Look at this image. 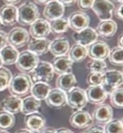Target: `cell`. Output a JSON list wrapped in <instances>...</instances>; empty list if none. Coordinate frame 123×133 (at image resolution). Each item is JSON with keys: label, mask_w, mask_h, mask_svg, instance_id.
Instances as JSON below:
<instances>
[{"label": "cell", "mask_w": 123, "mask_h": 133, "mask_svg": "<svg viewBox=\"0 0 123 133\" xmlns=\"http://www.w3.org/2000/svg\"><path fill=\"white\" fill-rule=\"evenodd\" d=\"M50 43L51 41L47 38L30 40L28 43V51L31 52L37 56L46 54L49 52Z\"/></svg>", "instance_id": "cell-25"}, {"label": "cell", "mask_w": 123, "mask_h": 133, "mask_svg": "<svg viewBox=\"0 0 123 133\" xmlns=\"http://www.w3.org/2000/svg\"><path fill=\"white\" fill-rule=\"evenodd\" d=\"M113 118V109L109 104L102 103L95 109L92 115L93 121L96 122L99 125L107 124Z\"/></svg>", "instance_id": "cell-12"}, {"label": "cell", "mask_w": 123, "mask_h": 133, "mask_svg": "<svg viewBox=\"0 0 123 133\" xmlns=\"http://www.w3.org/2000/svg\"><path fill=\"white\" fill-rule=\"evenodd\" d=\"M83 133H84V132H83Z\"/></svg>", "instance_id": "cell-53"}, {"label": "cell", "mask_w": 123, "mask_h": 133, "mask_svg": "<svg viewBox=\"0 0 123 133\" xmlns=\"http://www.w3.org/2000/svg\"><path fill=\"white\" fill-rule=\"evenodd\" d=\"M104 81L101 84L107 94H111L113 91L121 87L123 83V75L121 70H108L103 73Z\"/></svg>", "instance_id": "cell-4"}, {"label": "cell", "mask_w": 123, "mask_h": 133, "mask_svg": "<svg viewBox=\"0 0 123 133\" xmlns=\"http://www.w3.org/2000/svg\"><path fill=\"white\" fill-rule=\"evenodd\" d=\"M114 1L119 3V4H122V3H123V0H114Z\"/></svg>", "instance_id": "cell-49"}, {"label": "cell", "mask_w": 123, "mask_h": 133, "mask_svg": "<svg viewBox=\"0 0 123 133\" xmlns=\"http://www.w3.org/2000/svg\"><path fill=\"white\" fill-rule=\"evenodd\" d=\"M66 98L67 105L76 110L83 109L88 103L85 91L80 87H73L70 92L66 93Z\"/></svg>", "instance_id": "cell-5"}, {"label": "cell", "mask_w": 123, "mask_h": 133, "mask_svg": "<svg viewBox=\"0 0 123 133\" xmlns=\"http://www.w3.org/2000/svg\"><path fill=\"white\" fill-rule=\"evenodd\" d=\"M70 43L65 37H57L51 42L49 51L55 57H60L66 55L69 51Z\"/></svg>", "instance_id": "cell-20"}, {"label": "cell", "mask_w": 123, "mask_h": 133, "mask_svg": "<svg viewBox=\"0 0 123 133\" xmlns=\"http://www.w3.org/2000/svg\"><path fill=\"white\" fill-rule=\"evenodd\" d=\"M69 28L75 32H79L89 27L90 23L89 16L83 11H76L71 14L68 18Z\"/></svg>", "instance_id": "cell-10"}, {"label": "cell", "mask_w": 123, "mask_h": 133, "mask_svg": "<svg viewBox=\"0 0 123 133\" xmlns=\"http://www.w3.org/2000/svg\"><path fill=\"white\" fill-rule=\"evenodd\" d=\"M92 115L85 110H77L69 118V123L73 128L87 129L93 125Z\"/></svg>", "instance_id": "cell-9"}, {"label": "cell", "mask_w": 123, "mask_h": 133, "mask_svg": "<svg viewBox=\"0 0 123 133\" xmlns=\"http://www.w3.org/2000/svg\"><path fill=\"white\" fill-rule=\"evenodd\" d=\"M76 3L79 9H81V11H83L91 9L94 0H77Z\"/></svg>", "instance_id": "cell-38"}, {"label": "cell", "mask_w": 123, "mask_h": 133, "mask_svg": "<svg viewBox=\"0 0 123 133\" xmlns=\"http://www.w3.org/2000/svg\"><path fill=\"white\" fill-rule=\"evenodd\" d=\"M108 59L112 65L121 67L123 65V48L116 47L112 48L108 55Z\"/></svg>", "instance_id": "cell-32"}, {"label": "cell", "mask_w": 123, "mask_h": 133, "mask_svg": "<svg viewBox=\"0 0 123 133\" xmlns=\"http://www.w3.org/2000/svg\"><path fill=\"white\" fill-rule=\"evenodd\" d=\"M103 81H104V76L103 73H95L90 72L86 78L87 84L89 86H99L101 85Z\"/></svg>", "instance_id": "cell-37"}, {"label": "cell", "mask_w": 123, "mask_h": 133, "mask_svg": "<svg viewBox=\"0 0 123 133\" xmlns=\"http://www.w3.org/2000/svg\"><path fill=\"white\" fill-rule=\"evenodd\" d=\"M115 5L110 0H94L91 9L100 21L111 20Z\"/></svg>", "instance_id": "cell-8"}, {"label": "cell", "mask_w": 123, "mask_h": 133, "mask_svg": "<svg viewBox=\"0 0 123 133\" xmlns=\"http://www.w3.org/2000/svg\"><path fill=\"white\" fill-rule=\"evenodd\" d=\"M122 38H123V35H122V34H121V35L119 36L118 40H117V43H118V46H117V47L123 48V42H122Z\"/></svg>", "instance_id": "cell-47"}, {"label": "cell", "mask_w": 123, "mask_h": 133, "mask_svg": "<svg viewBox=\"0 0 123 133\" xmlns=\"http://www.w3.org/2000/svg\"><path fill=\"white\" fill-rule=\"evenodd\" d=\"M0 26H1V21H0Z\"/></svg>", "instance_id": "cell-52"}, {"label": "cell", "mask_w": 123, "mask_h": 133, "mask_svg": "<svg viewBox=\"0 0 123 133\" xmlns=\"http://www.w3.org/2000/svg\"><path fill=\"white\" fill-rule=\"evenodd\" d=\"M51 33L50 23L47 20L37 19L30 25V35L34 39H42L47 38V37Z\"/></svg>", "instance_id": "cell-13"}, {"label": "cell", "mask_w": 123, "mask_h": 133, "mask_svg": "<svg viewBox=\"0 0 123 133\" xmlns=\"http://www.w3.org/2000/svg\"><path fill=\"white\" fill-rule=\"evenodd\" d=\"M56 133H74L73 131H72L71 130L65 128V127H62L56 130Z\"/></svg>", "instance_id": "cell-45"}, {"label": "cell", "mask_w": 123, "mask_h": 133, "mask_svg": "<svg viewBox=\"0 0 123 133\" xmlns=\"http://www.w3.org/2000/svg\"><path fill=\"white\" fill-rule=\"evenodd\" d=\"M15 133H33V132L29 131L28 129H20V130H19V131H16Z\"/></svg>", "instance_id": "cell-48"}, {"label": "cell", "mask_w": 123, "mask_h": 133, "mask_svg": "<svg viewBox=\"0 0 123 133\" xmlns=\"http://www.w3.org/2000/svg\"><path fill=\"white\" fill-rule=\"evenodd\" d=\"M15 125V117L8 112H0V131H9Z\"/></svg>", "instance_id": "cell-31"}, {"label": "cell", "mask_w": 123, "mask_h": 133, "mask_svg": "<svg viewBox=\"0 0 123 133\" xmlns=\"http://www.w3.org/2000/svg\"><path fill=\"white\" fill-rule=\"evenodd\" d=\"M45 101L48 107L51 109H59L67 105L66 93L57 88L51 89Z\"/></svg>", "instance_id": "cell-14"}, {"label": "cell", "mask_w": 123, "mask_h": 133, "mask_svg": "<svg viewBox=\"0 0 123 133\" xmlns=\"http://www.w3.org/2000/svg\"><path fill=\"white\" fill-rule=\"evenodd\" d=\"M0 133H9V132L6 131H0Z\"/></svg>", "instance_id": "cell-51"}, {"label": "cell", "mask_w": 123, "mask_h": 133, "mask_svg": "<svg viewBox=\"0 0 123 133\" xmlns=\"http://www.w3.org/2000/svg\"><path fill=\"white\" fill-rule=\"evenodd\" d=\"M84 133H105L104 128L100 125H95V126H90L86 130Z\"/></svg>", "instance_id": "cell-39"}, {"label": "cell", "mask_w": 123, "mask_h": 133, "mask_svg": "<svg viewBox=\"0 0 123 133\" xmlns=\"http://www.w3.org/2000/svg\"><path fill=\"white\" fill-rule=\"evenodd\" d=\"M5 5H14L15 6L16 4H18L19 3H20L21 0H3Z\"/></svg>", "instance_id": "cell-43"}, {"label": "cell", "mask_w": 123, "mask_h": 133, "mask_svg": "<svg viewBox=\"0 0 123 133\" xmlns=\"http://www.w3.org/2000/svg\"><path fill=\"white\" fill-rule=\"evenodd\" d=\"M51 89V87L49 83L37 82L32 85L30 93L31 96H33L34 98L40 100V101H42V100H45V98H47V94L49 93Z\"/></svg>", "instance_id": "cell-29"}, {"label": "cell", "mask_w": 123, "mask_h": 133, "mask_svg": "<svg viewBox=\"0 0 123 133\" xmlns=\"http://www.w3.org/2000/svg\"><path fill=\"white\" fill-rule=\"evenodd\" d=\"M32 85L33 83L30 75L19 73L12 77L8 88L12 96L21 98L30 92Z\"/></svg>", "instance_id": "cell-1"}, {"label": "cell", "mask_w": 123, "mask_h": 133, "mask_svg": "<svg viewBox=\"0 0 123 133\" xmlns=\"http://www.w3.org/2000/svg\"><path fill=\"white\" fill-rule=\"evenodd\" d=\"M39 61L40 59L37 55L28 50H25L19 54L15 65L21 73L29 75L30 73H32Z\"/></svg>", "instance_id": "cell-3"}, {"label": "cell", "mask_w": 123, "mask_h": 133, "mask_svg": "<svg viewBox=\"0 0 123 133\" xmlns=\"http://www.w3.org/2000/svg\"><path fill=\"white\" fill-rule=\"evenodd\" d=\"M1 25L11 26L17 23V7L14 5H4L0 8Z\"/></svg>", "instance_id": "cell-19"}, {"label": "cell", "mask_w": 123, "mask_h": 133, "mask_svg": "<svg viewBox=\"0 0 123 133\" xmlns=\"http://www.w3.org/2000/svg\"><path fill=\"white\" fill-rule=\"evenodd\" d=\"M39 133H56V129L53 127H45Z\"/></svg>", "instance_id": "cell-44"}, {"label": "cell", "mask_w": 123, "mask_h": 133, "mask_svg": "<svg viewBox=\"0 0 123 133\" xmlns=\"http://www.w3.org/2000/svg\"><path fill=\"white\" fill-rule=\"evenodd\" d=\"M67 54L73 63H80L88 57V48L75 43L69 48Z\"/></svg>", "instance_id": "cell-27"}, {"label": "cell", "mask_w": 123, "mask_h": 133, "mask_svg": "<svg viewBox=\"0 0 123 133\" xmlns=\"http://www.w3.org/2000/svg\"><path fill=\"white\" fill-rule=\"evenodd\" d=\"M118 25L114 21L107 20L100 21L96 28V33L98 37L103 38H110L114 36L117 31Z\"/></svg>", "instance_id": "cell-22"}, {"label": "cell", "mask_w": 123, "mask_h": 133, "mask_svg": "<svg viewBox=\"0 0 123 133\" xmlns=\"http://www.w3.org/2000/svg\"><path fill=\"white\" fill-rule=\"evenodd\" d=\"M51 0H34V2L36 4L39 5H46L47 4H48L49 2H51Z\"/></svg>", "instance_id": "cell-46"}, {"label": "cell", "mask_w": 123, "mask_h": 133, "mask_svg": "<svg viewBox=\"0 0 123 133\" xmlns=\"http://www.w3.org/2000/svg\"><path fill=\"white\" fill-rule=\"evenodd\" d=\"M105 133H123L122 119H112L104 127Z\"/></svg>", "instance_id": "cell-33"}, {"label": "cell", "mask_w": 123, "mask_h": 133, "mask_svg": "<svg viewBox=\"0 0 123 133\" xmlns=\"http://www.w3.org/2000/svg\"><path fill=\"white\" fill-rule=\"evenodd\" d=\"M59 3H61L64 7H69V6H73L76 4L77 0H57Z\"/></svg>", "instance_id": "cell-42"}, {"label": "cell", "mask_w": 123, "mask_h": 133, "mask_svg": "<svg viewBox=\"0 0 123 133\" xmlns=\"http://www.w3.org/2000/svg\"><path fill=\"white\" fill-rule=\"evenodd\" d=\"M110 51L109 45L105 42L97 40L88 48V56L91 59L105 60L108 58Z\"/></svg>", "instance_id": "cell-11"}, {"label": "cell", "mask_w": 123, "mask_h": 133, "mask_svg": "<svg viewBox=\"0 0 123 133\" xmlns=\"http://www.w3.org/2000/svg\"><path fill=\"white\" fill-rule=\"evenodd\" d=\"M12 77L11 71L8 68L4 66L0 67V92L8 89Z\"/></svg>", "instance_id": "cell-35"}, {"label": "cell", "mask_w": 123, "mask_h": 133, "mask_svg": "<svg viewBox=\"0 0 123 133\" xmlns=\"http://www.w3.org/2000/svg\"><path fill=\"white\" fill-rule=\"evenodd\" d=\"M22 99L15 96H9L2 100L0 106L5 112H8L11 115H15L21 111Z\"/></svg>", "instance_id": "cell-24"}, {"label": "cell", "mask_w": 123, "mask_h": 133, "mask_svg": "<svg viewBox=\"0 0 123 133\" xmlns=\"http://www.w3.org/2000/svg\"><path fill=\"white\" fill-rule=\"evenodd\" d=\"M7 37L8 34L5 31L0 30V50L7 45Z\"/></svg>", "instance_id": "cell-40"}, {"label": "cell", "mask_w": 123, "mask_h": 133, "mask_svg": "<svg viewBox=\"0 0 123 133\" xmlns=\"http://www.w3.org/2000/svg\"><path fill=\"white\" fill-rule=\"evenodd\" d=\"M65 7L57 0H51L46 4L43 10V16L47 21H52L58 18L63 17Z\"/></svg>", "instance_id": "cell-15"}, {"label": "cell", "mask_w": 123, "mask_h": 133, "mask_svg": "<svg viewBox=\"0 0 123 133\" xmlns=\"http://www.w3.org/2000/svg\"><path fill=\"white\" fill-rule=\"evenodd\" d=\"M26 129L33 133H39L46 127L47 121L43 115L40 113H34L26 115L25 119Z\"/></svg>", "instance_id": "cell-18"}, {"label": "cell", "mask_w": 123, "mask_h": 133, "mask_svg": "<svg viewBox=\"0 0 123 133\" xmlns=\"http://www.w3.org/2000/svg\"><path fill=\"white\" fill-rule=\"evenodd\" d=\"M30 42V34L27 30L22 27H14L9 31L7 37L9 45L15 48L25 47Z\"/></svg>", "instance_id": "cell-7"}, {"label": "cell", "mask_w": 123, "mask_h": 133, "mask_svg": "<svg viewBox=\"0 0 123 133\" xmlns=\"http://www.w3.org/2000/svg\"><path fill=\"white\" fill-rule=\"evenodd\" d=\"M54 73L57 75H63L65 73H69L72 71L73 62L68 58V56L64 55V56L56 57L51 64Z\"/></svg>", "instance_id": "cell-23"}, {"label": "cell", "mask_w": 123, "mask_h": 133, "mask_svg": "<svg viewBox=\"0 0 123 133\" xmlns=\"http://www.w3.org/2000/svg\"><path fill=\"white\" fill-rule=\"evenodd\" d=\"M122 9H123V4H120L118 7L115 8L114 11H113V13H114L115 16L118 19V20H120V21H122V20H123Z\"/></svg>", "instance_id": "cell-41"}, {"label": "cell", "mask_w": 123, "mask_h": 133, "mask_svg": "<svg viewBox=\"0 0 123 133\" xmlns=\"http://www.w3.org/2000/svg\"><path fill=\"white\" fill-rule=\"evenodd\" d=\"M87 101L95 105H100L106 100L108 97L107 92L103 88L101 85L89 86L85 91Z\"/></svg>", "instance_id": "cell-16"}, {"label": "cell", "mask_w": 123, "mask_h": 133, "mask_svg": "<svg viewBox=\"0 0 123 133\" xmlns=\"http://www.w3.org/2000/svg\"><path fill=\"white\" fill-rule=\"evenodd\" d=\"M73 39L78 44L84 47H88L97 41L98 35H97L96 31L94 28L87 27L79 32H75L73 35Z\"/></svg>", "instance_id": "cell-17"}, {"label": "cell", "mask_w": 123, "mask_h": 133, "mask_svg": "<svg viewBox=\"0 0 123 133\" xmlns=\"http://www.w3.org/2000/svg\"><path fill=\"white\" fill-rule=\"evenodd\" d=\"M41 105V101L34 98L33 96L25 97L24 99H22L20 112L25 115H31V114L38 112Z\"/></svg>", "instance_id": "cell-26"}, {"label": "cell", "mask_w": 123, "mask_h": 133, "mask_svg": "<svg viewBox=\"0 0 123 133\" xmlns=\"http://www.w3.org/2000/svg\"><path fill=\"white\" fill-rule=\"evenodd\" d=\"M51 32L53 34H63L67 31L69 28L68 19L66 17H61L57 20L51 21L50 23Z\"/></svg>", "instance_id": "cell-30"}, {"label": "cell", "mask_w": 123, "mask_h": 133, "mask_svg": "<svg viewBox=\"0 0 123 133\" xmlns=\"http://www.w3.org/2000/svg\"><path fill=\"white\" fill-rule=\"evenodd\" d=\"M19 54V53L17 48L10 45H6L0 50V57L3 61V64H5V65L14 64L18 59Z\"/></svg>", "instance_id": "cell-28"}, {"label": "cell", "mask_w": 123, "mask_h": 133, "mask_svg": "<svg viewBox=\"0 0 123 133\" xmlns=\"http://www.w3.org/2000/svg\"><path fill=\"white\" fill-rule=\"evenodd\" d=\"M3 66V61L1 59V57H0V67H2Z\"/></svg>", "instance_id": "cell-50"}, {"label": "cell", "mask_w": 123, "mask_h": 133, "mask_svg": "<svg viewBox=\"0 0 123 133\" xmlns=\"http://www.w3.org/2000/svg\"><path fill=\"white\" fill-rule=\"evenodd\" d=\"M76 84H77V79L72 72L60 75L56 81L57 88L63 91L65 93H67L73 87H75Z\"/></svg>", "instance_id": "cell-21"}, {"label": "cell", "mask_w": 123, "mask_h": 133, "mask_svg": "<svg viewBox=\"0 0 123 133\" xmlns=\"http://www.w3.org/2000/svg\"><path fill=\"white\" fill-rule=\"evenodd\" d=\"M54 71L51 64L47 61H39L37 65L32 71V82H51L53 79Z\"/></svg>", "instance_id": "cell-6"}, {"label": "cell", "mask_w": 123, "mask_h": 133, "mask_svg": "<svg viewBox=\"0 0 123 133\" xmlns=\"http://www.w3.org/2000/svg\"><path fill=\"white\" fill-rule=\"evenodd\" d=\"M111 104L115 109H121L123 107V90L121 87H118L110 94Z\"/></svg>", "instance_id": "cell-34"}, {"label": "cell", "mask_w": 123, "mask_h": 133, "mask_svg": "<svg viewBox=\"0 0 123 133\" xmlns=\"http://www.w3.org/2000/svg\"><path fill=\"white\" fill-rule=\"evenodd\" d=\"M86 67L90 72L104 73L107 68V64L104 60L91 59L86 64Z\"/></svg>", "instance_id": "cell-36"}, {"label": "cell", "mask_w": 123, "mask_h": 133, "mask_svg": "<svg viewBox=\"0 0 123 133\" xmlns=\"http://www.w3.org/2000/svg\"><path fill=\"white\" fill-rule=\"evenodd\" d=\"M40 12L34 3L25 2L17 8V23L26 26L39 19Z\"/></svg>", "instance_id": "cell-2"}]
</instances>
